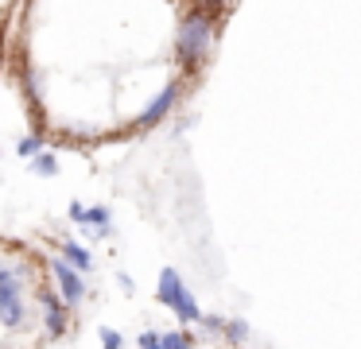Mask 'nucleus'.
<instances>
[{
    "label": "nucleus",
    "instance_id": "nucleus-5",
    "mask_svg": "<svg viewBox=\"0 0 361 349\" xmlns=\"http://www.w3.org/2000/svg\"><path fill=\"white\" fill-rule=\"evenodd\" d=\"M74 225H94L97 237H109V206H82V202H71L66 209Z\"/></svg>",
    "mask_w": 361,
    "mask_h": 349
},
{
    "label": "nucleus",
    "instance_id": "nucleus-3",
    "mask_svg": "<svg viewBox=\"0 0 361 349\" xmlns=\"http://www.w3.org/2000/svg\"><path fill=\"white\" fill-rule=\"evenodd\" d=\"M47 268H51V276H55L59 291L66 295V302H71V307H78V302L86 299V283H82L78 268H74L71 260H63V256H55V260H51Z\"/></svg>",
    "mask_w": 361,
    "mask_h": 349
},
{
    "label": "nucleus",
    "instance_id": "nucleus-4",
    "mask_svg": "<svg viewBox=\"0 0 361 349\" xmlns=\"http://www.w3.org/2000/svg\"><path fill=\"white\" fill-rule=\"evenodd\" d=\"M179 93H183V85L179 82H167L164 90L156 93V97L148 101V109H144L140 116H136V128H152V124H159L167 113L175 109V101H179Z\"/></svg>",
    "mask_w": 361,
    "mask_h": 349
},
{
    "label": "nucleus",
    "instance_id": "nucleus-7",
    "mask_svg": "<svg viewBox=\"0 0 361 349\" xmlns=\"http://www.w3.org/2000/svg\"><path fill=\"white\" fill-rule=\"evenodd\" d=\"M39 152H43V136H24L16 144V155H24V159H35Z\"/></svg>",
    "mask_w": 361,
    "mask_h": 349
},
{
    "label": "nucleus",
    "instance_id": "nucleus-6",
    "mask_svg": "<svg viewBox=\"0 0 361 349\" xmlns=\"http://www.w3.org/2000/svg\"><path fill=\"white\" fill-rule=\"evenodd\" d=\"M59 256H63V260H71L74 268H82V271L94 268V256H90V248H82L78 240H59Z\"/></svg>",
    "mask_w": 361,
    "mask_h": 349
},
{
    "label": "nucleus",
    "instance_id": "nucleus-10",
    "mask_svg": "<svg viewBox=\"0 0 361 349\" xmlns=\"http://www.w3.org/2000/svg\"><path fill=\"white\" fill-rule=\"evenodd\" d=\"M102 345H105V349H117V345H121V333H113V330H102Z\"/></svg>",
    "mask_w": 361,
    "mask_h": 349
},
{
    "label": "nucleus",
    "instance_id": "nucleus-2",
    "mask_svg": "<svg viewBox=\"0 0 361 349\" xmlns=\"http://www.w3.org/2000/svg\"><path fill=\"white\" fill-rule=\"evenodd\" d=\"M159 299H164L179 318H187V322L202 318V314H198V307H195V299H190V291L183 287V279L175 276V268H164V271H159Z\"/></svg>",
    "mask_w": 361,
    "mask_h": 349
},
{
    "label": "nucleus",
    "instance_id": "nucleus-12",
    "mask_svg": "<svg viewBox=\"0 0 361 349\" xmlns=\"http://www.w3.org/2000/svg\"><path fill=\"white\" fill-rule=\"evenodd\" d=\"M0 62H4V54H0Z\"/></svg>",
    "mask_w": 361,
    "mask_h": 349
},
{
    "label": "nucleus",
    "instance_id": "nucleus-9",
    "mask_svg": "<svg viewBox=\"0 0 361 349\" xmlns=\"http://www.w3.org/2000/svg\"><path fill=\"white\" fill-rule=\"evenodd\" d=\"M164 349H190V338H187V333H179V330H171L164 338Z\"/></svg>",
    "mask_w": 361,
    "mask_h": 349
},
{
    "label": "nucleus",
    "instance_id": "nucleus-11",
    "mask_svg": "<svg viewBox=\"0 0 361 349\" xmlns=\"http://www.w3.org/2000/svg\"><path fill=\"white\" fill-rule=\"evenodd\" d=\"M226 4V0H198V8H202V12H214V8H221Z\"/></svg>",
    "mask_w": 361,
    "mask_h": 349
},
{
    "label": "nucleus",
    "instance_id": "nucleus-8",
    "mask_svg": "<svg viewBox=\"0 0 361 349\" xmlns=\"http://www.w3.org/2000/svg\"><path fill=\"white\" fill-rule=\"evenodd\" d=\"M32 167H35V175H55V171H59V159H55L51 152H39V155L32 159Z\"/></svg>",
    "mask_w": 361,
    "mask_h": 349
},
{
    "label": "nucleus",
    "instance_id": "nucleus-1",
    "mask_svg": "<svg viewBox=\"0 0 361 349\" xmlns=\"http://www.w3.org/2000/svg\"><path fill=\"white\" fill-rule=\"evenodd\" d=\"M214 47V16L195 8V12L183 16L179 35H175V59H179L183 70H198L206 59H210Z\"/></svg>",
    "mask_w": 361,
    "mask_h": 349
}]
</instances>
